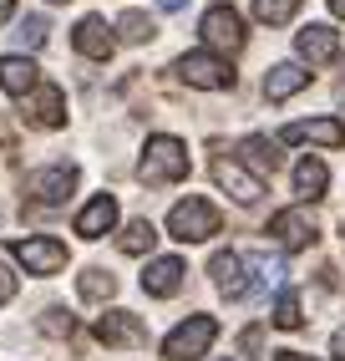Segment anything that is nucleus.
I'll list each match as a JSON object with an SVG mask.
<instances>
[{
    "label": "nucleus",
    "instance_id": "obj_14",
    "mask_svg": "<svg viewBox=\"0 0 345 361\" xmlns=\"http://www.w3.org/2000/svg\"><path fill=\"white\" fill-rule=\"evenodd\" d=\"M112 224H117V199H112V194H96V199L77 214V234H82V239H102Z\"/></svg>",
    "mask_w": 345,
    "mask_h": 361
},
{
    "label": "nucleus",
    "instance_id": "obj_28",
    "mask_svg": "<svg viewBox=\"0 0 345 361\" xmlns=\"http://www.w3.org/2000/svg\"><path fill=\"white\" fill-rule=\"evenodd\" d=\"M41 331H46V336H71V331H77V321H71L66 305H51V310L41 316Z\"/></svg>",
    "mask_w": 345,
    "mask_h": 361
},
{
    "label": "nucleus",
    "instance_id": "obj_16",
    "mask_svg": "<svg viewBox=\"0 0 345 361\" xmlns=\"http://www.w3.org/2000/svg\"><path fill=\"white\" fill-rule=\"evenodd\" d=\"M325 188H330V168L320 158H300V163H294V194H300L305 204L325 199Z\"/></svg>",
    "mask_w": 345,
    "mask_h": 361
},
{
    "label": "nucleus",
    "instance_id": "obj_13",
    "mask_svg": "<svg viewBox=\"0 0 345 361\" xmlns=\"http://www.w3.org/2000/svg\"><path fill=\"white\" fill-rule=\"evenodd\" d=\"M71 41H77V51L92 56V61H107L112 56V31H107L102 16H82L77 31H71Z\"/></svg>",
    "mask_w": 345,
    "mask_h": 361
},
{
    "label": "nucleus",
    "instance_id": "obj_34",
    "mask_svg": "<svg viewBox=\"0 0 345 361\" xmlns=\"http://www.w3.org/2000/svg\"><path fill=\"white\" fill-rule=\"evenodd\" d=\"M330 16H340V20H345V0H330Z\"/></svg>",
    "mask_w": 345,
    "mask_h": 361
},
{
    "label": "nucleus",
    "instance_id": "obj_9",
    "mask_svg": "<svg viewBox=\"0 0 345 361\" xmlns=\"http://www.w3.org/2000/svg\"><path fill=\"white\" fill-rule=\"evenodd\" d=\"M269 234L284 250H305V245H315V219H310V209H284V214L269 219Z\"/></svg>",
    "mask_w": 345,
    "mask_h": 361
},
{
    "label": "nucleus",
    "instance_id": "obj_20",
    "mask_svg": "<svg viewBox=\"0 0 345 361\" xmlns=\"http://www.w3.org/2000/svg\"><path fill=\"white\" fill-rule=\"evenodd\" d=\"M31 117L41 128H66V102H61V87H36V102H31Z\"/></svg>",
    "mask_w": 345,
    "mask_h": 361
},
{
    "label": "nucleus",
    "instance_id": "obj_36",
    "mask_svg": "<svg viewBox=\"0 0 345 361\" xmlns=\"http://www.w3.org/2000/svg\"><path fill=\"white\" fill-rule=\"evenodd\" d=\"M56 6H66V0H56Z\"/></svg>",
    "mask_w": 345,
    "mask_h": 361
},
{
    "label": "nucleus",
    "instance_id": "obj_27",
    "mask_svg": "<svg viewBox=\"0 0 345 361\" xmlns=\"http://www.w3.org/2000/svg\"><path fill=\"white\" fill-rule=\"evenodd\" d=\"M275 326H280V331H300V326H305L300 295H294V290H280V300H275Z\"/></svg>",
    "mask_w": 345,
    "mask_h": 361
},
{
    "label": "nucleus",
    "instance_id": "obj_8",
    "mask_svg": "<svg viewBox=\"0 0 345 361\" xmlns=\"http://www.w3.org/2000/svg\"><path fill=\"white\" fill-rule=\"evenodd\" d=\"M11 255L26 264L31 275H56L66 264V245H61V239H15Z\"/></svg>",
    "mask_w": 345,
    "mask_h": 361
},
{
    "label": "nucleus",
    "instance_id": "obj_5",
    "mask_svg": "<svg viewBox=\"0 0 345 361\" xmlns=\"http://www.w3.org/2000/svg\"><path fill=\"white\" fill-rule=\"evenodd\" d=\"M31 199L36 204H66L71 194H77V163H51V168H41V173H31Z\"/></svg>",
    "mask_w": 345,
    "mask_h": 361
},
{
    "label": "nucleus",
    "instance_id": "obj_7",
    "mask_svg": "<svg viewBox=\"0 0 345 361\" xmlns=\"http://www.w3.org/2000/svg\"><path fill=\"white\" fill-rule=\"evenodd\" d=\"M213 183L224 188V194H234L239 204H259L264 199V178L249 173V168H239L234 158H213Z\"/></svg>",
    "mask_w": 345,
    "mask_h": 361
},
{
    "label": "nucleus",
    "instance_id": "obj_21",
    "mask_svg": "<svg viewBox=\"0 0 345 361\" xmlns=\"http://www.w3.org/2000/svg\"><path fill=\"white\" fill-rule=\"evenodd\" d=\"M244 163H254L259 168V173H275V168H280V142L275 137H244Z\"/></svg>",
    "mask_w": 345,
    "mask_h": 361
},
{
    "label": "nucleus",
    "instance_id": "obj_24",
    "mask_svg": "<svg viewBox=\"0 0 345 361\" xmlns=\"http://www.w3.org/2000/svg\"><path fill=\"white\" fill-rule=\"evenodd\" d=\"M153 245H158V234H153V224H147V219H132L127 234H122V255H147Z\"/></svg>",
    "mask_w": 345,
    "mask_h": 361
},
{
    "label": "nucleus",
    "instance_id": "obj_19",
    "mask_svg": "<svg viewBox=\"0 0 345 361\" xmlns=\"http://www.w3.org/2000/svg\"><path fill=\"white\" fill-rule=\"evenodd\" d=\"M0 87L20 97V92H36V61L31 56H0Z\"/></svg>",
    "mask_w": 345,
    "mask_h": 361
},
{
    "label": "nucleus",
    "instance_id": "obj_30",
    "mask_svg": "<svg viewBox=\"0 0 345 361\" xmlns=\"http://www.w3.org/2000/svg\"><path fill=\"white\" fill-rule=\"evenodd\" d=\"M239 346H244V351H249V356H254V351L264 346V331H259V326H249V331H244V336H239Z\"/></svg>",
    "mask_w": 345,
    "mask_h": 361
},
{
    "label": "nucleus",
    "instance_id": "obj_11",
    "mask_svg": "<svg viewBox=\"0 0 345 361\" xmlns=\"http://www.w3.org/2000/svg\"><path fill=\"white\" fill-rule=\"evenodd\" d=\"M280 142H320V148H340L345 128L335 123V117H310V123H289L280 133Z\"/></svg>",
    "mask_w": 345,
    "mask_h": 361
},
{
    "label": "nucleus",
    "instance_id": "obj_18",
    "mask_svg": "<svg viewBox=\"0 0 345 361\" xmlns=\"http://www.w3.org/2000/svg\"><path fill=\"white\" fill-rule=\"evenodd\" d=\"M294 46H300L305 61H335L340 56V36L330 26H305L300 36H294Z\"/></svg>",
    "mask_w": 345,
    "mask_h": 361
},
{
    "label": "nucleus",
    "instance_id": "obj_22",
    "mask_svg": "<svg viewBox=\"0 0 345 361\" xmlns=\"http://www.w3.org/2000/svg\"><path fill=\"white\" fill-rule=\"evenodd\" d=\"M244 264L254 270V290H280V285H284V259H275V255H249Z\"/></svg>",
    "mask_w": 345,
    "mask_h": 361
},
{
    "label": "nucleus",
    "instance_id": "obj_23",
    "mask_svg": "<svg viewBox=\"0 0 345 361\" xmlns=\"http://www.w3.org/2000/svg\"><path fill=\"white\" fill-rule=\"evenodd\" d=\"M117 36H122V41H132V46L153 41V16H142V11H122V16H117Z\"/></svg>",
    "mask_w": 345,
    "mask_h": 361
},
{
    "label": "nucleus",
    "instance_id": "obj_2",
    "mask_svg": "<svg viewBox=\"0 0 345 361\" xmlns=\"http://www.w3.org/2000/svg\"><path fill=\"white\" fill-rule=\"evenodd\" d=\"M168 234L183 239V245H199V239L218 234V209H213L208 199H199V194H188V199L172 204V214H168Z\"/></svg>",
    "mask_w": 345,
    "mask_h": 361
},
{
    "label": "nucleus",
    "instance_id": "obj_10",
    "mask_svg": "<svg viewBox=\"0 0 345 361\" xmlns=\"http://www.w3.org/2000/svg\"><path fill=\"white\" fill-rule=\"evenodd\" d=\"M183 275H188V264L178 259V255H168V259H153V264H147V270H142V290L147 295H178L183 290Z\"/></svg>",
    "mask_w": 345,
    "mask_h": 361
},
{
    "label": "nucleus",
    "instance_id": "obj_12",
    "mask_svg": "<svg viewBox=\"0 0 345 361\" xmlns=\"http://www.w3.org/2000/svg\"><path fill=\"white\" fill-rule=\"evenodd\" d=\"M96 336H102L107 346H142L147 341V331H142V321L132 310H107V316L96 321Z\"/></svg>",
    "mask_w": 345,
    "mask_h": 361
},
{
    "label": "nucleus",
    "instance_id": "obj_33",
    "mask_svg": "<svg viewBox=\"0 0 345 361\" xmlns=\"http://www.w3.org/2000/svg\"><path fill=\"white\" fill-rule=\"evenodd\" d=\"M11 16H15V0H0V26H6Z\"/></svg>",
    "mask_w": 345,
    "mask_h": 361
},
{
    "label": "nucleus",
    "instance_id": "obj_35",
    "mask_svg": "<svg viewBox=\"0 0 345 361\" xmlns=\"http://www.w3.org/2000/svg\"><path fill=\"white\" fill-rule=\"evenodd\" d=\"M280 361H310V356H300V351H284V356H280Z\"/></svg>",
    "mask_w": 345,
    "mask_h": 361
},
{
    "label": "nucleus",
    "instance_id": "obj_25",
    "mask_svg": "<svg viewBox=\"0 0 345 361\" xmlns=\"http://www.w3.org/2000/svg\"><path fill=\"white\" fill-rule=\"evenodd\" d=\"M112 290H117V280H112L107 270H87V275L77 280V295H82V300H107Z\"/></svg>",
    "mask_w": 345,
    "mask_h": 361
},
{
    "label": "nucleus",
    "instance_id": "obj_4",
    "mask_svg": "<svg viewBox=\"0 0 345 361\" xmlns=\"http://www.w3.org/2000/svg\"><path fill=\"white\" fill-rule=\"evenodd\" d=\"M172 71H178L188 87H203V92H229L234 87V66L218 61L213 51H183L172 61Z\"/></svg>",
    "mask_w": 345,
    "mask_h": 361
},
{
    "label": "nucleus",
    "instance_id": "obj_15",
    "mask_svg": "<svg viewBox=\"0 0 345 361\" xmlns=\"http://www.w3.org/2000/svg\"><path fill=\"white\" fill-rule=\"evenodd\" d=\"M208 275H213V285H218L229 300H239L244 290H249V285H244V255H234V250H218L213 264H208Z\"/></svg>",
    "mask_w": 345,
    "mask_h": 361
},
{
    "label": "nucleus",
    "instance_id": "obj_6",
    "mask_svg": "<svg viewBox=\"0 0 345 361\" xmlns=\"http://www.w3.org/2000/svg\"><path fill=\"white\" fill-rule=\"evenodd\" d=\"M203 41H208V51H239L244 46V20H239V11L234 6H213L208 16H203Z\"/></svg>",
    "mask_w": 345,
    "mask_h": 361
},
{
    "label": "nucleus",
    "instance_id": "obj_1",
    "mask_svg": "<svg viewBox=\"0 0 345 361\" xmlns=\"http://www.w3.org/2000/svg\"><path fill=\"white\" fill-rule=\"evenodd\" d=\"M137 178L142 183H178V178H188V148L178 137H168V133L147 137L142 163H137Z\"/></svg>",
    "mask_w": 345,
    "mask_h": 361
},
{
    "label": "nucleus",
    "instance_id": "obj_31",
    "mask_svg": "<svg viewBox=\"0 0 345 361\" xmlns=\"http://www.w3.org/2000/svg\"><path fill=\"white\" fill-rule=\"evenodd\" d=\"M11 295H15V275L6 270V264H0V305H6Z\"/></svg>",
    "mask_w": 345,
    "mask_h": 361
},
{
    "label": "nucleus",
    "instance_id": "obj_3",
    "mask_svg": "<svg viewBox=\"0 0 345 361\" xmlns=\"http://www.w3.org/2000/svg\"><path fill=\"white\" fill-rule=\"evenodd\" d=\"M213 336H218V321H213V316H188L183 326L168 331L163 356H168V361H199V356L213 346Z\"/></svg>",
    "mask_w": 345,
    "mask_h": 361
},
{
    "label": "nucleus",
    "instance_id": "obj_32",
    "mask_svg": "<svg viewBox=\"0 0 345 361\" xmlns=\"http://www.w3.org/2000/svg\"><path fill=\"white\" fill-rule=\"evenodd\" d=\"M158 11L163 16H178V11H188V0H158Z\"/></svg>",
    "mask_w": 345,
    "mask_h": 361
},
{
    "label": "nucleus",
    "instance_id": "obj_17",
    "mask_svg": "<svg viewBox=\"0 0 345 361\" xmlns=\"http://www.w3.org/2000/svg\"><path fill=\"white\" fill-rule=\"evenodd\" d=\"M305 87H310V71L294 66V61H284V66H275L264 77V97L269 102H284V97H294V92H305Z\"/></svg>",
    "mask_w": 345,
    "mask_h": 361
},
{
    "label": "nucleus",
    "instance_id": "obj_29",
    "mask_svg": "<svg viewBox=\"0 0 345 361\" xmlns=\"http://www.w3.org/2000/svg\"><path fill=\"white\" fill-rule=\"evenodd\" d=\"M15 36H20V46H31V51H36V46H46V20L41 16H26Z\"/></svg>",
    "mask_w": 345,
    "mask_h": 361
},
{
    "label": "nucleus",
    "instance_id": "obj_26",
    "mask_svg": "<svg viewBox=\"0 0 345 361\" xmlns=\"http://www.w3.org/2000/svg\"><path fill=\"white\" fill-rule=\"evenodd\" d=\"M294 11H300V0H254V20L264 26H284Z\"/></svg>",
    "mask_w": 345,
    "mask_h": 361
}]
</instances>
